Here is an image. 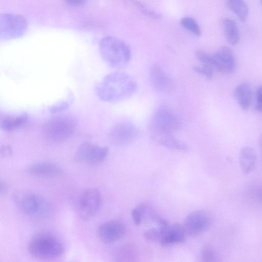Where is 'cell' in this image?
Masks as SVG:
<instances>
[{
  "instance_id": "cell-1",
  "label": "cell",
  "mask_w": 262,
  "mask_h": 262,
  "mask_svg": "<svg viewBox=\"0 0 262 262\" xmlns=\"http://www.w3.org/2000/svg\"><path fill=\"white\" fill-rule=\"evenodd\" d=\"M137 89V83L131 76L117 72L104 77L96 86L95 92L102 101L118 103L131 98Z\"/></svg>"
},
{
  "instance_id": "cell-2",
  "label": "cell",
  "mask_w": 262,
  "mask_h": 262,
  "mask_svg": "<svg viewBox=\"0 0 262 262\" xmlns=\"http://www.w3.org/2000/svg\"><path fill=\"white\" fill-rule=\"evenodd\" d=\"M181 127V121L174 110L169 105L162 104L156 110L150 121V135L157 144L168 147L174 142L175 134Z\"/></svg>"
},
{
  "instance_id": "cell-3",
  "label": "cell",
  "mask_w": 262,
  "mask_h": 262,
  "mask_svg": "<svg viewBox=\"0 0 262 262\" xmlns=\"http://www.w3.org/2000/svg\"><path fill=\"white\" fill-rule=\"evenodd\" d=\"M99 49L103 60L112 68H123L131 61L132 54L128 45L114 37L103 38L100 41Z\"/></svg>"
},
{
  "instance_id": "cell-4",
  "label": "cell",
  "mask_w": 262,
  "mask_h": 262,
  "mask_svg": "<svg viewBox=\"0 0 262 262\" xmlns=\"http://www.w3.org/2000/svg\"><path fill=\"white\" fill-rule=\"evenodd\" d=\"M28 250L33 256L43 259H55L62 256L65 251V245L55 234L40 233L30 241Z\"/></svg>"
},
{
  "instance_id": "cell-5",
  "label": "cell",
  "mask_w": 262,
  "mask_h": 262,
  "mask_svg": "<svg viewBox=\"0 0 262 262\" xmlns=\"http://www.w3.org/2000/svg\"><path fill=\"white\" fill-rule=\"evenodd\" d=\"M14 199L21 210L34 219H45L53 213V206L49 200L36 193H18L15 195Z\"/></svg>"
},
{
  "instance_id": "cell-6",
  "label": "cell",
  "mask_w": 262,
  "mask_h": 262,
  "mask_svg": "<svg viewBox=\"0 0 262 262\" xmlns=\"http://www.w3.org/2000/svg\"><path fill=\"white\" fill-rule=\"evenodd\" d=\"M77 128L76 120L71 115L56 116L45 123L42 127L44 136L49 140L61 143L72 137Z\"/></svg>"
},
{
  "instance_id": "cell-7",
  "label": "cell",
  "mask_w": 262,
  "mask_h": 262,
  "mask_svg": "<svg viewBox=\"0 0 262 262\" xmlns=\"http://www.w3.org/2000/svg\"><path fill=\"white\" fill-rule=\"evenodd\" d=\"M28 29V22L23 16L14 14H4L0 18V37L13 40L24 36Z\"/></svg>"
},
{
  "instance_id": "cell-8",
  "label": "cell",
  "mask_w": 262,
  "mask_h": 262,
  "mask_svg": "<svg viewBox=\"0 0 262 262\" xmlns=\"http://www.w3.org/2000/svg\"><path fill=\"white\" fill-rule=\"evenodd\" d=\"M108 149L90 142L82 144L77 149L75 160L89 165H97L102 163L107 157Z\"/></svg>"
},
{
  "instance_id": "cell-9",
  "label": "cell",
  "mask_w": 262,
  "mask_h": 262,
  "mask_svg": "<svg viewBox=\"0 0 262 262\" xmlns=\"http://www.w3.org/2000/svg\"><path fill=\"white\" fill-rule=\"evenodd\" d=\"M102 202L101 192L96 188H90L81 195L78 203V212L83 220H88L99 210Z\"/></svg>"
},
{
  "instance_id": "cell-10",
  "label": "cell",
  "mask_w": 262,
  "mask_h": 262,
  "mask_svg": "<svg viewBox=\"0 0 262 262\" xmlns=\"http://www.w3.org/2000/svg\"><path fill=\"white\" fill-rule=\"evenodd\" d=\"M139 135V130L136 125L130 122H121L111 128L108 138L114 145L124 146L136 140Z\"/></svg>"
},
{
  "instance_id": "cell-11",
  "label": "cell",
  "mask_w": 262,
  "mask_h": 262,
  "mask_svg": "<svg viewBox=\"0 0 262 262\" xmlns=\"http://www.w3.org/2000/svg\"><path fill=\"white\" fill-rule=\"evenodd\" d=\"M212 221V216L209 211L198 210L186 217L183 226L187 235L196 236L209 228Z\"/></svg>"
},
{
  "instance_id": "cell-12",
  "label": "cell",
  "mask_w": 262,
  "mask_h": 262,
  "mask_svg": "<svg viewBox=\"0 0 262 262\" xmlns=\"http://www.w3.org/2000/svg\"><path fill=\"white\" fill-rule=\"evenodd\" d=\"M126 233L125 224L118 220L109 221L102 224L98 229L100 240L105 243H114L123 238Z\"/></svg>"
},
{
  "instance_id": "cell-13",
  "label": "cell",
  "mask_w": 262,
  "mask_h": 262,
  "mask_svg": "<svg viewBox=\"0 0 262 262\" xmlns=\"http://www.w3.org/2000/svg\"><path fill=\"white\" fill-rule=\"evenodd\" d=\"M149 81L152 88L157 92L169 94L173 90L172 79L160 66L154 65L151 67Z\"/></svg>"
},
{
  "instance_id": "cell-14",
  "label": "cell",
  "mask_w": 262,
  "mask_h": 262,
  "mask_svg": "<svg viewBox=\"0 0 262 262\" xmlns=\"http://www.w3.org/2000/svg\"><path fill=\"white\" fill-rule=\"evenodd\" d=\"M213 69L224 74H230L235 69L234 57L231 50L227 47L220 48L212 56Z\"/></svg>"
},
{
  "instance_id": "cell-15",
  "label": "cell",
  "mask_w": 262,
  "mask_h": 262,
  "mask_svg": "<svg viewBox=\"0 0 262 262\" xmlns=\"http://www.w3.org/2000/svg\"><path fill=\"white\" fill-rule=\"evenodd\" d=\"M27 171L33 175L48 177H58L64 174V171L61 166L49 162L31 164L27 168Z\"/></svg>"
},
{
  "instance_id": "cell-16",
  "label": "cell",
  "mask_w": 262,
  "mask_h": 262,
  "mask_svg": "<svg viewBox=\"0 0 262 262\" xmlns=\"http://www.w3.org/2000/svg\"><path fill=\"white\" fill-rule=\"evenodd\" d=\"M186 235L183 224L175 223L169 226L159 242L163 246L181 243L185 241Z\"/></svg>"
},
{
  "instance_id": "cell-17",
  "label": "cell",
  "mask_w": 262,
  "mask_h": 262,
  "mask_svg": "<svg viewBox=\"0 0 262 262\" xmlns=\"http://www.w3.org/2000/svg\"><path fill=\"white\" fill-rule=\"evenodd\" d=\"M27 115H6L0 121L1 128L6 132H14L23 127L28 122Z\"/></svg>"
},
{
  "instance_id": "cell-18",
  "label": "cell",
  "mask_w": 262,
  "mask_h": 262,
  "mask_svg": "<svg viewBox=\"0 0 262 262\" xmlns=\"http://www.w3.org/2000/svg\"><path fill=\"white\" fill-rule=\"evenodd\" d=\"M235 96L240 107L247 110L250 107L252 101V90L246 83L240 84L235 89Z\"/></svg>"
},
{
  "instance_id": "cell-19",
  "label": "cell",
  "mask_w": 262,
  "mask_h": 262,
  "mask_svg": "<svg viewBox=\"0 0 262 262\" xmlns=\"http://www.w3.org/2000/svg\"><path fill=\"white\" fill-rule=\"evenodd\" d=\"M256 161V153L253 148L248 147L241 150L240 154V162L245 173H249L253 171Z\"/></svg>"
},
{
  "instance_id": "cell-20",
  "label": "cell",
  "mask_w": 262,
  "mask_h": 262,
  "mask_svg": "<svg viewBox=\"0 0 262 262\" xmlns=\"http://www.w3.org/2000/svg\"><path fill=\"white\" fill-rule=\"evenodd\" d=\"M222 27L228 42L232 45L237 44L240 34L235 22L229 19H224L222 21Z\"/></svg>"
},
{
  "instance_id": "cell-21",
  "label": "cell",
  "mask_w": 262,
  "mask_h": 262,
  "mask_svg": "<svg viewBox=\"0 0 262 262\" xmlns=\"http://www.w3.org/2000/svg\"><path fill=\"white\" fill-rule=\"evenodd\" d=\"M228 6L241 22L248 17V8L244 0H228Z\"/></svg>"
},
{
  "instance_id": "cell-22",
  "label": "cell",
  "mask_w": 262,
  "mask_h": 262,
  "mask_svg": "<svg viewBox=\"0 0 262 262\" xmlns=\"http://www.w3.org/2000/svg\"><path fill=\"white\" fill-rule=\"evenodd\" d=\"M124 2L126 5L135 8L147 17L156 20L160 19L161 17L159 14L151 10L138 0H124Z\"/></svg>"
},
{
  "instance_id": "cell-23",
  "label": "cell",
  "mask_w": 262,
  "mask_h": 262,
  "mask_svg": "<svg viewBox=\"0 0 262 262\" xmlns=\"http://www.w3.org/2000/svg\"><path fill=\"white\" fill-rule=\"evenodd\" d=\"M248 201L255 207L262 206V184H256L249 189L247 193Z\"/></svg>"
},
{
  "instance_id": "cell-24",
  "label": "cell",
  "mask_w": 262,
  "mask_h": 262,
  "mask_svg": "<svg viewBox=\"0 0 262 262\" xmlns=\"http://www.w3.org/2000/svg\"><path fill=\"white\" fill-rule=\"evenodd\" d=\"M134 249L132 245H123L117 250L115 258L117 261H134L136 257Z\"/></svg>"
},
{
  "instance_id": "cell-25",
  "label": "cell",
  "mask_w": 262,
  "mask_h": 262,
  "mask_svg": "<svg viewBox=\"0 0 262 262\" xmlns=\"http://www.w3.org/2000/svg\"><path fill=\"white\" fill-rule=\"evenodd\" d=\"M180 23L182 27L193 35L200 37L201 35V29L195 19L190 17L183 18Z\"/></svg>"
},
{
  "instance_id": "cell-26",
  "label": "cell",
  "mask_w": 262,
  "mask_h": 262,
  "mask_svg": "<svg viewBox=\"0 0 262 262\" xmlns=\"http://www.w3.org/2000/svg\"><path fill=\"white\" fill-rule=\"evenodd\" d=\"M163 233L158 227L146 230L144 236L146 239L152 242L160 241Z\"/></svg>"
},
{
  "instance_id": "cell-27",
  "label": "cell",
  "mask_w": 262,
  "mask_h": 262,
  "mask_svg": "<svg viewBox=\"0 0 262 262\" xmlns=\"http://www.w3.org/2000/svg\"><path fill=\"white\" fill-rule=\"evenodd\" d=\"M201 258L204 261H214L216 259V255L213 249L209 246H204L201 250Z\"/></svg>"
},
{
  "instance_id": "cell-28",
  "label": "cell",
  "mask_w": 262,
  "mask_h": 262,
  "mask_svg": "<svg viewBox=\"0 0 262 262\" xmlns=\"http://www.w3.org/2000/svg\"><path fill=\"white\" fill-rule=\"evenodd\" d=\"M144 204H142L133 209L131 215L134 223L140 225L144 218Z\"/></svg>"
},
{
  "instance_id": "cell-29",
  "label": "cell",
  "mask_w": 262,
  "mask_h": 262,
  "mask_svg": "<svg viewBox=\"0 0 262 262\" xmlns=\"http://www.w3.org/2000/svg\"><path fill=\"white\" fill-rule=\"evenodd\" d=\"M193 69L196 73L208 79H211L213 76V69L209 66L202 65L201 66H195Z\"/></svg>"
},
{
  "instance_id": "cell-30",
  "label": "cell",
  "mask_w": 262,
  "mask_h": 262,
  "mask_svg": "<svg viewBox=\"0 0 262 262\" xmlns=\"http://www.w3.org/2000/svg\"><path fill=\"white\" fill-rule=\"evenodd\" d=\"M69 103L68 102H63L58 105L52 106L50 108V111L52 113H57L63 111L68 108Z\"/></svg>"
},
{
  "instance_id": "cell-31",
  "label": "cell",
  "mask_w": 262,
  "mask_h": 262,
  "mask_svg": "<svg viewBox=\"0 0 262 262\" xmlns=\"http://www.w3.org/2000/svg\"><path fill=\"white\" fill-rule=\"evenodd\" d=\"M256 109L259 112L262 111V86H260L256 91Z\"/></svg>"
},
{
  "instance_id": "cell-32",
  "label": "cell",
  "mask_w": 262,
  "mask_h": 262,
  "mask_svg": "<svg viewBox=\"0 0 262 262\" xmlns=\"http://www.w3.org/2000/svg\"><path fill=\"white\" fill-rule=\"evenodd\" d=\"M9 183L5 180H1V182H0V193H1V195L2 196L6 195L9 190Z\"/></svg>"
},
{
  "instance_id": "cell-33",
  "label": "cell",
  "mask_w": 262,
  "mask_h": 262,
  "mask_svg": "<svg viewBox=\"0 0 262 262\" xmlns=\"http://www.w3.org/2000/svg\"><path fill=\"white\" fill-rule=\"evenodd\" d=\"M1 156L3 157H8L13 154V150L10 146H4L1 148Z\"/></svg>"
},
{
  "instance_id": "cell-34",
  "label": "cell",
  "mask_w": 262,
  "mask_h": 262,
  "mask_svg": "<svg viewBox=\"0 0 262 262\" xmlns=\"http://www.w3.org/2000/svg\"><path fill=\"white\" fill-rule=\"evenodd\" d=\"M64 2L68 5L78 7L84 5L86 3L87 0H64Z\"/></svg>"
},
{
  "instance_id": "cell-35",
  "label": "cell",
  "mask_w": 262,
  "mask_h": 262,
  "mask_svg": "<svg viewBox=\"0 0 262 262\" xmlns=\"http://www.w3.org/2000/svg\"><path fill=\"white\" fill-rule=\"evenodd\" d=\"M260 2H261V4H262V0H260Z\"/></svg>"
}]
</instances>
